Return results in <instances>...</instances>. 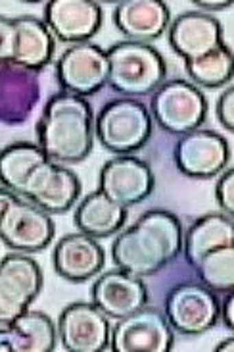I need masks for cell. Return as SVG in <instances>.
Here are the masks:
<instances>
[{
  "label": "cell",
  "instance_id": "cell-1",
  "mask_svg": "<svg viewBox=\"0 0 234 352\" xmlns=\"http://www.w3.org/2000/svg\"><path fill=\"white\" fill-rule=\"evenodd\" d=\"M183 252L180 219L167 210H148L113 239L112 260L132 276L152 277Z\"/></svg>",
  "mask_w": 234,
  "mask_h": 352
},
{
  "label": "cell",
  "instance_id": "cell-2",
  "mask_svg": "<svg viewBox=\"0 0 234 352\" xmlns=\"http://www.w3.org/2000/svg\"><path fill=\"white\" fill-rule=\"evenodd\" d=\"M37 137L48 160L83 162L94 146V114L89 100L64 91L50 96L37 122Z\"/></svg>",
  "mask_w": 234,
  "mask_h": 352
},
{
  "label": "cell",
  "instance_id": "cell-3",
  "mask_svg": "<svg viewBox=\"0 0 234 352\" xmlns=\"http://www.w3.org/2000/svg\"><path fill=\"white\" fill-rule=\"evenodd\" d=\"M108 85L127 98L152 95L167 76L165 60L152 45L121 41L106 50Z\"/></svg>",
  "mask_w": 234,
  "mask_h": 352
},
{
  "label": "cell",
  "instance_id": "cell-4",
  "mask_svg": "<svg viewBox=\"0 0 234 352\" xmlns=\"http://www.w3.org/2000/svg\"><path fill=\"white\" fill-rule=\"evenodd\" d=\"M94 135L106 151L119 156L141 151L152 135V116L137 98H115L94 122Z\"/></svg>",
  "mask_w": 234,
  "mask_h": 352
},
{
  "label": "cell",
  "instance_id": "cell-5",
  "mask_svg": "<svg viewBox=\"0 0 234 352\" xmlns=\"http://www.w3.org/2000/svg\"><path fill=\"white\" fill-rule=\"evenodd\" d=\"M150 110L163 131L185 135L206 122L207 100L202 91L190 81L171 79L163 81L152 93Z\"/></svg>",
  "mask_w": 234,
  "mask_h": 352
},
{
  "label": "cell",
  "instance_id": "cell-6",
  "mask_svg": "<svg viewBox=\"0 0 234 352\" xmlns=\"http://www.w3.org/2000/svg\"><path fill=\"white\" fill-rule=\"evenodd\" d=\"M217 293L202 281H183L165 296V318L173 331L180 335H202L219 322Z\"/></svg>",
  "mask_w": 234,
  "mask_h": 352
},
{
  "label": "cell",
  "instance_id": "cell-7",
  "mask_svg": "<svg viewBox=\"0 0 234 352\" xmlns=\"http://www.w3.org/2000/svg\"><path fill=\"white\" fill-rule=\"evenodd\" d=\"M43 289V270L23 252L0 260V325L27 312Z\"/></svg>",
  "mask_w": 234,
  "mask_h": 352
},
{
  "label": "cell",
  "instance_id": "cell-8",
  "mask_svg": "<svg viewBox=\"0 0 234 352\" xmlns=\"http://www.w3.org/2000/svg\"><path fill=\"white\" fill-rule=\"evenodd\" d=\"M173 343L175 335L167 318L152 306H142L117 320L110 333V349L113 352H169Z\"/></svg>",
  "mask_w": 234,
  "mask_h": 352
},
{
  "label": "cell",
  "instance_id": "cell-9",
  "mask_svg": "<svg viewBox=\"0 0 234 352\" xmlns=\"http://www.w3.org/2000/svg\"><path fill=\"white\" fill-rule=\"evenodd\" d=\"M54 231L50 214L21 197L14 200L0 218V241L23 254L45 250L54 239Z\"/></svg>",
  "mask_w": 234,
  "mask_h": 352
},
{
  "label": "cell",
  "instance_id": "cell-10",
  "mask_svg": "<svg viewBox=\"0 0 234 352\" xmlns=\"http://www.w3.org/2000/svg\"><path fill=\"white\" fill-rule=\"evenodd\" d=\"M81 195V181L71 170H67L64 164L47 162L38 164L33 172L29 173L25 183L21 185L18 197L37 204L52 214H64L73 204Z\"/></svg>",
  "mask_w": 234,
  "mask_h": 352
},
{
  "label": "cell",
  "instance_id": "cell-11",
  "mask_svg": "<svg viewBox=\"0 0 234 352\" xmlns=\"http://www.w3.org/2000/svg\"><path fill=\"white\" fill-rule=\"evenodd\" d=\"M108 69L104 48L93 43H79L66 48L58 58L56 77L64 93L84 98L108 85Z\"/></svg>",
  "mask_w": 234,
  "mask_h": 352
},
{
  "label": "cell",
  "instance_id": "cell-12",
  "mask_svg": "<svg viewBox=\"0 0 234 352\" xmlns=\"http://www.w3.org/2000/svg\"><path fill=\"white\" fill-rule=\"evenodd\" d=\"M175 164L178 172L192 179H211L226 170L231 146L223 135L211 129H194L180 135L175 144Z\"/></svg>",
  "mask_w": 234,
  "mask_h": 352
},
{
  "label": "cell",
  "instance_id": "cell-13",
  "mask_svg": "<svg viewBox=\"0 0 234 352\" xmlns=\"http://www.w3.org/2000/svg\"><path fill=\"white\" fill-rule=\"evenodd\" d=\"M58 337L67 352H102L110 349V318L93 302H73L58 318Z\"/></svg>",
  "mask_w": 234,
  "mask_h": 352
},
{
  "label": "cell",
  "instance_id": "cell-14",
  "mask_svg": "<svg viewBox=\"0 0 234 352\" xmlns=\"http://www.w3.org/2000/svg\"><path fill=\"white\" fill-rule=\"evenodd\" d=\"M154 172L150 166L134 156H117L104 164L100 170L98 189L115 204L131 208L141 204L154 190Z\"/></svg>",
  "mask_w": 234,
  "mask_h": 352
},
{
  "label": "cell",
  "instance_id": "cell-15",
  "mask_svg": "<svg viewBox=\"0 0 234 352\" xmlns=\"http://www.w3.org/2000/svg\"><path fill=\"white\" fill-rule=\"evenodd\" d=\"M45 23L62 43H89L102 25V8L93 0H50L45 6Z\"/></svg>",
  "mask_w": 234,
  "mask_h": 352
},
{
  "label": "cell",
  "instance_id": "cell-16",
  "mask_svg": "<svg viewBox=\"0 0 234 352\" xmlns=\"http://www.w3.org/2000/svg\"><path fill=\"white\" fill-rule=\"evenodd\" d=\"M169 45L185 62H192L225 47L223 28L206 12H185L169 23Z\"/></svg>",
  "mask_w": 234,
  "mask_h": 352
},
{
  "label": "cell",
  "instance_id": "cell-17",
  "mask_svg": "<svg viewBox=\"0 0 234 352\" xmlns=\"http://www.w3.org/2000/svg\"><path fill=\"white\" fill-rule=\"evenodd\" d=\"M91 300L112 320H121L148 305V289L141 277L123 270H110L94 281Z\"/></svg>",
  "mask_w": 234,
  "mask_h": 352
},
{
  "label": "cell",
  "instance_id": "cell-18",
  "mask_svg": "<svg viewBox=\"0 0 234 352\" xmlns=\"http://www.w3.org/2000/svg\"><path fill=\"white\" fill-rule=\"evenodd\" d=\"M52 262L58 276L71 283H83L102 272L106 252L96 239L79 231L58 241Z\"/></svg>",
  "mask_w": 234,
  "mask_h": 352
},
{
  "label": "cell",
  "instance_id": "cell-19",
  "mask_svg": "<svg viewBox=\"0 0 234 352\" xmlns=\"http://www.w3.org/2000/svg\"><path fill=\"white\" fill-rule=\"evenodd\" d=\"M113 23L127 41L150 45L165 33L171 16L161 0H123L113 10Z\"/></svg>",
  "mask_w": 234,
  "mask_h": 352
},
{
  "label": "cell",
  "instance_id": "cell-20",
  "mask_svg": "<svg viewBox=\"0 0 234 352\" xmlns=\"http://www.w3.org/2000/svg\"><path fill=\"white\" fill-rule=\"evenodd\" d=\"M56 341V325L45 312L27 310L0 327V352H52Z\"/></svg>",
  "mask_w": 234,
  "mask_h": 352
},
{
  "label": "cell",
  "instance_id": "cell-21",
  "mask_svg": "<svg viewBox=\"0 0 234 352\" xmlns=\"http://www.w3.org/2000/svg\"><path fill=\"white\" fill-rule=\"evenodd\" d=\"M16 25V52L12 66L23 67L27 72H40L52 60L54 37L43 19L33 16L14 18Z\"/></svg>",
  "mask_w": 234,
  "mask_h": 352
},
{
  "label": "cell",
  "instance_id": "cell-22",
  "mask_svg": "<svg viewBox=\"0 0 234 352\" xmlns=\"http://www.w3.org/2000/svg\"><path fill=\"white\" fill-rule=\"evenodd\" d=\"M234 245V219L226 214H206L183 233V254L194 267L207 252Z\"/></svg>",
  "mask_w": 234,
  "mask_h": 352
},
{
  "label": "cell",
  "instance_id": "cell-23",
  "mask_svg": "<svg viewBox=\"0 0 234 352\" xmlns=\"http://www.w3.org/2000/svg\"><path fill=\"white\" fill-rule=\"evenodd\" d=\"M127 208L115 204L102 190L96 189L89 192L75 208L77 229L93 239H106L115 235L125 226Z\"/></svg>",
  "mask_w": 234,
  "mask_h": 352
},
{
  "label": "cell",
  "instance_id": "cell-24",
  "mask_svg": "<svg viewBox=\"0 0 234 352\" xmlns=\"http://www.w3.org/2000/svg\"><path fill=\"white\" fill-rule=\"evenodd\" d=\"M47 160V154L35 143L21 141L4 146L0 151V185L18 195L29 173Z\"/></svg>",
  "mask_w": 234,
  "mask_h": 352
},
{
  "label": "cell",
  "instance_id": "cell-25",
  "mask_svg": "<svg viewBox=\"0 0 234 352\" xmlns=\"http://www.w3.org/2000/svg\"><path fill=\"white\" fill-rule=\"evenodd\" d=\"M185 69H187L192 85L206 87V89L229 85L233 81L234 74L233 50L229 47L217 48L215 52H211L207 56L185 62Z\"/></svg>",
  "mask_w": 234,
  "mask_h": 352
},
{
  "label": "cell",
  "instance_id": "cell-26",
  "mask_svg": "<svg viewBox=\"0 0 234 352\" xmlns=\"http://www.w3.org/2000/svg\"><path fill=\"white\" fill-rule=\"evenodd\" d=\"M194 270L200 281L213 293L225 295L234 291V245L207 252Z\"/></svg>",
  "mask_w": 234,
  "mask_h": 352
},
{
  "label": "cell",
  "instance_id": "cell-27",
  "mask_svg": "<svg viewBox=\"0 0 234 352\" xmlns=\"http://www.w3.org/2000/svg\"><path fill=\"white\" fill-rule=\"evenodd\" d=\"M16 52V25L14 19L0 16V66L12 64Z\"/></svg>",
  "mask_w": 234,
  "mask_h": 352
},
{
  "label": "cell",
  "instance_id": "cell-28",
  "mask_svg": "<svg viewBox=\"0 0 234 352\" xmlns=\"http://www.w3.org/2000/svg\"><path fill=\"white\" fill-rule=\"evenodd\" d=\"M221 177L217 181L215 187V199L219 206L223 208L226 216L234 214V170L229 168L223 173H219Z\"/></svg>",
  "mask_w": 234,
  "mask_h": 352
},
{
  "label": "cell",
  "instance_id": "cell-29",
  "mask_svg": "<svg viewBox=\"0 0 234 352\" xmlns=\"http://www.w3.org/2000/svg\"><path fill=\"white\" fill-rule=\"evenodd\" d=\"M217 120L226 131H234V87H226L217 100Z\"/></svg>",
  "mask_w": 234,
  "mask_h": 352
},
{
  "label": "cell",
  "instance_id": "cell-30",
  "mask_svg": "<svg viewBox=\"0 0 234 352\" xmlns=\"http://www.w3.org/2000/svg\"><path fill=\"white\" fill-rule=\"evenodd\" d=\"M219 318L223 320L226 329H234V293H225L223 302L219 305Z\"/></svg>",
  "mask_w": 234,
  "mask_h": 352
},
{
  "label": "cell",
  "instance_id": "cell-31",
  "mask_svg": "<svg viewBox=\"0 0 234 352\" xmlns=\"http://www.w3.org/2000/svg\"><path fill=\"white\" fill-rule=\"evenodd\" d=\"M194 6L202 10H209V12H217V10H225L233 6L231 0H223V2H207V0H194Z\"/></svg>",
  "mask_w": 234,
  "mask_h": 352
},
{
  "label": "cell",
  "instance_id": "cell-32",
  "mask_svg": "<svg viewBox=\"0 0 234 352\" xmlns=\"http://www.w3.org/2000/svg\"><path fill=\"white\" fill-rule=\"evenodd\" d=\"M16 199H18L16 192H12V190L6 189V187H0V218H2V214H4V210L8 208L10 204Z\"/></svg>",
  "mask_w": 234,
  "mask_h": 352
},
{
  "label": "cell",
  "instance_id": "cell-33",
  "mask_svg": "<svg viewBox=\"0 0 234 352\" xmlns=\"http://www.w3.org/2000/svg\"><path fill=\"white\" fill-rule=\"evenodd\" d=\"M217 352H233L234 351V339L233 337H229V339H226V341H223V343L219 344V346H217L215 349Z\"/></svg>",
  "mask_w": 234,
  "mask_h": 352
}]
</instances>
